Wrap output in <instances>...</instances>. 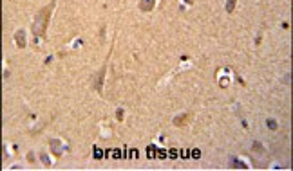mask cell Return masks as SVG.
I'll return each instance as SVG.
<instances>
[{
	"instance_id": "obj_1",
	"label": "cell",
	"mask_w": 293,
	"mask_h": 171,
	"mask_svg": "<svg viewBox=\"0 0 293 171\" xmlns=\"http://www.w3.org/2000/svg\"><path fill=\"white\" fill-rule=\"evenodd\" d=\"M53 7H54V2H51L45 9H42V11L38 13V16H36V20H35V25H33V33L36 34V36H44L45 34V27H47V22H49V13L53 11Z\"/></svg>"
},
{
	"instance_id": "obj_2",
	"label": "cell",
	"mask_w": 293,
	"mask_h": 171,
	"mask_svg": "<svg viewBox=\"0 0 293 171\" xmlns=\"http://www.w3.org/2000/svg\"><path fill=\"white\" fill-rule=\"evenodd\" d=\"M15 40H16L18 47H20V49H24V47H25V31H24V29L16 31V34H15Z\"/></svg>"
},
{
	"instance_id": "obj_3",
	"label": "cell",
	"mask_w": 293,
	"mask_h": 171,
	"mask_svg": "<svg viewBox=\"0 0 293 171\" xmlns=\"http://www.w3.org/2000/svg\"><path fill=\"white\" fill-rule=\"evenodd\" d=\"M192 121V115L190 114H183L181 117H176V119H174V124L176 126H185L186 123H190Z\"/></svg>"
},
{
	"instance_id": "obj_4",
	"label": "cell",
	"mask_w": 293,
	"mask_h": 171,
	"mask_svg": "<svg viewBox=\"0 0 293 171\" xmlns=\"http://www.w3.org/2000/svg\"><path fill=\"white\" fill-rule=\"evenodd\" d=\"M154 4H156V0H141V2H139V9H141V11H152Z\"/></svg>"
},
{
	"instance_id": "obj_5",
	"label": "cell",
	"mask_w": 293,
	"mask_h": 171,
	"mask_svg": "<svg viewBox=\"0 0 293 171\" xmlns=\"http://www.w3.org/2000/svg\"><path fill=\"white\" fill-rule=\"evenodd\" d=\"M103 76H105V67H103L100 72H98V78H96V83H94V88L98 92H101V81H103Z\"/></svg>"
},
{
	"instance_id": "obj_6",
	"label": "cell",
	"mask_w": 293,
	"mask_h": 171,
	"mask_svg": "<svg viewBox=\"0 0 293 171\" xmlns=\"http://www.w3.org/2000/svg\"><path fill=\"white\" fill-rule=\"evenodd\" d=\"M230 167H239V169H246L248 166H246L244 162H241L239 158H232V160H230Z\"/></svg>"
},
{
	"instance_id": "obj_7",
	"label": "cell",
	"mask_w": 293,
	"mask_h": 171,
	"mask_svg": "<svg viewBox=\"0 0 293 171\" xmlns=\"http://www.w3.org/2000/svg\"><path fill=\"white\" fill-rule=\"evenodd\" d=\"M51 149H53V153H54L56 157L62 155V148H60V142H58V141H51Z\"/></svg>"
},
{
	"instance_id": "obj_8",
	"label": "cell",
	"mask_w": 293,
	"mask_h": 171,
	"mask_svg": "<svg viewBox=\"0 0 293 171\" xmlns=\"http://www.w3.org/2000/svg\"><path fill=\"white\" fill-rule=\"evenodd\" d=\"M105 155H107V157H112V158H121V157H123V153L120 151V149H107Z\"/></svg>"
},
{
	"instance_id": "obj_9",
	"label": "cell",
	"mask_w": 293,
	"mask_h": 171,
	"mask_svg": "<svg viewBox=\"0 0 293 171\" xmlns=\"http://www.w3.org/2000/svg\"><path fill=\"white\" fill-rule=\"evenodd\" d=\"M103 155H105V153H103V149H101L100 146H94V158H96V160H101Z\"/></svg>"
},
{
	"instance_id": "obj_10",
	"label": "cell",
	"mask_w": 293,
	"mask_h": 171,
	"mask_svg": "<svg viewBox=\"0 0 293 171\" xmlns=\"http://www.w3.org/2000/svg\"><path fill=\"white\" fill-rule=\"evenodd\" d=\"M235 4H237V0H228V2H226V11L228 13H234Z\"/></svg>"
},
{
	"instance_id": "obj_11",
	"label": "cell",
	"mask_w": 293,
	"mask_h": 171,
	"mask_svg": "<svg viewBox=\"0 0 293 171\" xmlns=\"http://www.w3.org/2000/svg\"><path fill=\"white\" fill-rule=\"evenodd\" d=\"M146 157H149V158H156V146H149V148H146Z\"/></svg>"
},
{
	"instance_id": "obj_12",
	"label": "cell",
	"mask_w": 293,
	"mask_h": 171,
	"mask_svg": "<svg viewBox=\"0 0 293 171\" xmlns=\"http://www.w3.org/2000/svg\"><path fill=\"white\" fill-rule=\"evenodd\" d=\"M168 151H165V149H156V158H166Z\"/></svg>"
},
{
	"instance_id": "obj_13",
	"label": "cell",
	"mask_w": 293,
	"mask_h": 171,
	"mask_svg": "<svg viewBox=\"0 0 293 171\" xmlns=\"http://www.w3.org/2000/svg\"><path fill=\"white\" fill-rule=\"evenodd\" d=\"M268 128L270 130H277V123L273 119H268Z\"/></svg>"
},
{
	"instance_id": "obj_14",
	"label": "cell",
	"mask_w": 293,
	"mask_h": 171,
	"mask_svg": "<svg viewBox=\"0 0 293 171\" xmlns=\"http://www.w3.org/2000/svg\"><path fill=\"white\" fill-rule=\"evenodd\" d=\"M168 157H170V158H177V157H179V151H177V149H170V151H168Z\"/></svg>"
},
{
	"instance_id": "obj_15",
	"label": "cell",
	"mask_w": 293,
	"mask_h": 171,
	"mask_svg": "<svg viewBox=\"0 0 293 171\" xmlns=\"http://www.w3.org/2000/svg\"><path fill=\"white\" fill-rule=\"evenodd\" d=\"M129 157H130V158H138V149H130V151H129Z\"/></svg>"
},
{
	"instance_id": "obj_16",
	"label": "cell",
	"mask_w": 293,
	"mask_h": 171,
	"mask_svg": "<svg viewBox=\"0 0 293 171\" xmlns=\"http://www.w3.org/2000/svg\"><path fill=\"white\" fill-rule=\"evenodd\" d=\"M179 155H181L183 158H186V157H190V151H188V149H181V151H179Z\"/></svg>"
},
{
	"instance_id": "obj_17",
	"label": "cell",
	"mask_w": 293,
	"mask_h": 171,
	"mask_svg": "<svg viewBox=\"0 0 293 171\" xmlns=\"http://www.w3.org/2000/svg\"><path fill=\"white\" fill-rule=\"evenodd\" d=\"M42 162H44V164H47V166L51 164V162H49V158H47V155H45V153H42Z\"/></svg>"
},
{
	"instance_id": "obj_18",
	"label": "cell",
	"mask_w": 293,
	"mask_h": 171,
	"mask_svg": "<svg viewBox=\"0 0 293 171\" xmlns=\"http://www.w3.org/2000/svg\"><path fill=\"white\" fill-rule=\"evenodd\" d=\"M192 157H194V158H199V157H201V151H199V149H194V151H192Z\"/></svg>"
},
{
	"instance_id": "obj_19",
	"label": "cell",
	"mask_w": 293,
	"mask_h": 171,
	"mask_svg": "<svg viewBox=\"0 0 293 171\" xmlns=\"http://www.w3.org/2000/svg\"><path fill=\"white\" fill-rule=\"evenodd\" d=\"M253 149H255V151H260V149H263L260 142H253Z\"/></svg>"
},
{
	"instance_id": "obj_20",
	"label": "cell",
	"mask_w": 293,
	"mask_h": 171,
	"mask_svg": "<svg viewBox=\"0 0 293 171\" xmlns=\"http://www.w3.org/2000/svg\"><path fill=\"white\" fill-rule=\"evenodd\" d=\"M118 119H120V121L123 119V110H118Z\"/></svg>"
},
{
	"instance_id": "obj_21",
	"label": "cell",
	"mask_w": 293,
	"mask_h": 171,
	"mask_svg": "<svg viewBox=\"0 0 293 171\" xmlns=\"http://www.w3.org/2000/svg\"><path fill=\"white\" fill-rule=\"evenodd\" d=\"M185 4H192V0H185Z\"/></svg>"
}]
</instances>
